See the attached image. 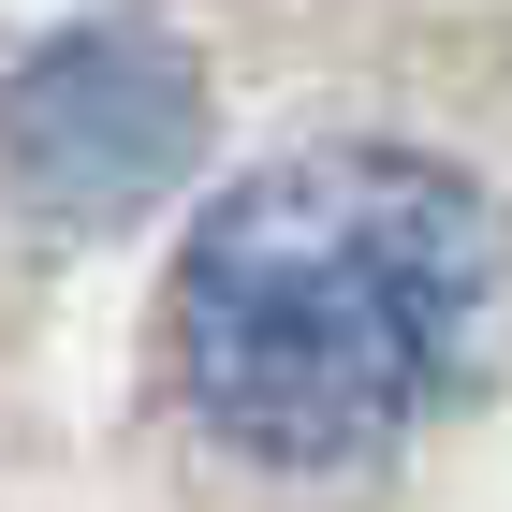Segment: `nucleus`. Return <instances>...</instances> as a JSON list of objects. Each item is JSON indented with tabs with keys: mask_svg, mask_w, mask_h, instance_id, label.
I'll use <instances>...</instances> for the list:
<instances>
[{
	"mask_svg": "<svg viewBox=\"0 0 512 512\" xmlns=\"http://www.w3.org/2000/svg\"><path fill=\"white\" fill-rule=\"evenodd\" d=\"M498 220L410 147H308L205 205L176 264V381L264 469H352L469 381Z\"/></svg>",
	"mask_w": 512,
	"mask_h": 512,
	"instance_id": "f257e3e1",
	"label": "nucleus"
},
{
	"mask_svg": "<svg viewBox=\"0 0 512 512\" xmlns=\"http://www.w3.org/2000/svg\"><path fill=\"white\" fill-rule=\"evenodd\" d=\"M191 132H205L191 59L161 30H132V15L59 30V44H30V59L0 74V176H15V205H44V220H132V205L191 161Z\"/></svg>",
	"mask_w": 512,
	"mask_h": 512,
	"instance_id": "f03ea898",
	"label": "nucleus"
}]
</instances>
